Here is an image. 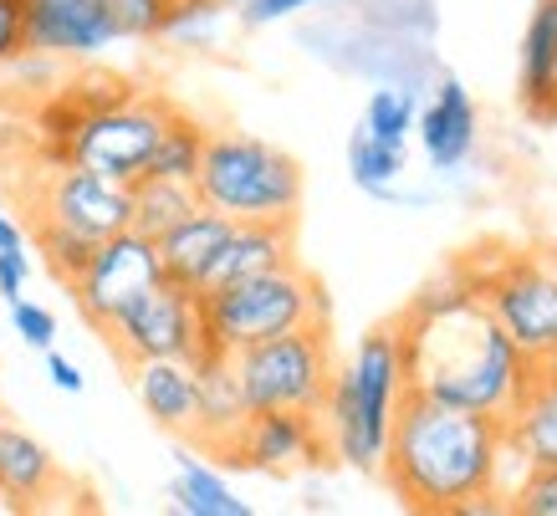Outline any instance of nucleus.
Instances as JSON below:
<instances>
[{
	"label": "nucleus",
	"mask_w": 557,
	"mask_h": 516,
	"mask_svg": "<svg viewBox=\"0 0 557 516\" xmlns=\"http://www.w3.org/2000/svg\"><path fill=\"white\" fill-rule=\"evenodd\" d=\"M170 16V0H108V21L119 41H159Z\"/></svg>",
	"instance_id": "c85d7f7f"
},
{
	"label": "nucleus",
	"mask_w": 557,
	"mask_h": 516,
	"mask_svg": "<svg viewBox=\"0 0 557 516\" xmlns=\"http://www.w3.org/2000/svg\"><path fill=\"white\" fill-rule=\"evenodd\" d=\"M246 394L236 379V358L231 353L200 348L195 358V440L210 450H225L246 425Z\"/></svg>",
	"instance_id": "dca6fc26"
},
{
	"label": "nucleus",
	"mask_w": 557,
	"mask_h": 516,
	"mask_svg": "<svg viewBox=\"0 0 557 516\" xmlns=\"http://www.w3.org/2000/svg\"><path fill=\"white\" fill-rule=\"evenodd\" d=\"M62 481L57 470V455H51L32 430L21 425H0V501L11 506H36L47 501Z\"/></svg>",
	"instance_id": "412c9836"
},
{
	"label": "nucleus",
	"mask_w": 557,
	"mask_h": 516,
	"mask_svg": "<svg viewBox=\"0 0 557 516\" xmlns=\"http://www.w3.org/2000/svg\"><path fill=\"white\" fill-rule=\"evenodd\" d=\"M333 368L338 364H333V348H327V322L292 328V333L236 353V379L251 415L256 409H307V415H318Z\"/></svg>",
	"instance_id": "423d86ee"
},
{
	"label": "nucleus",
	"mask_w": 557,
	"mask_h": 516,
	"mask_svg": "<svg viewBox=\"0 0 557 516\" xmlns=\"http://www.w3.org/2000/svg\"><path fill=\"white\" fill-rule=\"evenodd\" d=\"M108 343L123 364H144V358H200V292L180 282H164L144 292L134 307H123L108 322Z\"/></svg>",
	"instance_id": "1a4fd4ad"
},
{
	"label": "nucleus",
	"mask_w": 557,
	"mask_h": 516,
	"mask_svg": "<svg viewBox=\"0 0 557 516\" xmlns=\"http://www.w3.org/2000/svg\"><path fill=\"white\" fill-rule=\"evenodd\" d=\"M174 102L153 98V93H134V98L113 102V108H98L77 123V134L67 144V164H83L102 180L134 184L144 180L149 169V153L170 123Z\"/></svg>",
	"instance_id": "6e6552de"
},
{
	"label": "nucleus",
	"mask_w": 557,
	"mask_h": 516,
	"mask_svg": "<svg viewBox=\"0 0 557 516\" xmlns=\"http://www.w3.org/2000/svg\"><path fill=\"white\" fill-rule=\"evenodd\" d=\"M231 225H236V220H225L220 210L195 205L180 225H170V231L153 241V246H159V261H164V277H170V282H180V286H189V292H200L205 271H210V261L220 256V246H225Z\"/></svg>",
	"instance_id": "a211bd4d"
},
{
	"label": "nucleus",
	"mask_w": 557,
	"mask_h": 516,
	"mask_svg": "<svg viewBox=\"0 0 557 516\" xmlns=\"http://www.w3.org/2000/svg\"><path fill=\"white\" fill-rule=\"evenodd\" d=\"M409 394V368H405V337L399 322L373 328L354 348V358L333 368L327 394H322V434H327V455L343 466L373 470L384 466V445L394 430V415Z\"/></svg>",
	"instance_id": "7ed1b4c3"
},
{
	"label": "nucleus",
	"mask_w": 557,
	"mask_h": 516,
	"mask_svg": "<svg viewBox=\"0 0 557 516\" xmlns=\"http://www.w3.org/2000/svg\"><path fill=\"white\" fill-rule=\"evenodd\" d=\"M502 460H507L502 419L405 394L379 470L405 506L460 516L471 501L502 496Z\"/></svg>",
	"instance_id": "f03ea898"
},
{
	"label": "nucleus",
	"mask_w": 557,
	"mask_h": 516,
	"mask_svg": "<svg viewBox=\"0 0 557 516\" xmlns=\"http://www.w3.org/2000/svg\"><path fill=\"white\" fill-rule=\"evenodd\" d=\"M164 282V261H159V246H153L144 231H119L98 241L92 246V261L83 267V277L67 286L72 302H77V312L108 333V322L123 312V307H134L144 292Z\"/></svg>",
	"instance_id": "9d476101"
},
{
	"label": "nucleus",
	"mask_w": 557,
	"mask_h": 516,
	"mask_svg": "<svg viewBox=\"0 0 557 516\" xmlns=\"http://www.w3.org/2000/svg\"><path fill=\"white\" fill-rule=\"evenodd\" d=\"M128 195H134V216H128V225H134V231H144L149 241H159L170 225H180V220L200 205L195 184L153 180V174H144V180L128 184Z\"/></svg>",
	"instance_id": "5701e85b"
},
{
	"label": "nucleus",
	"mask_w": 557,
	"mask_h": 516,
	"mask_svg": "<svg viewBox=\"0 0 557 516\" xmlns=\"http://www.w3.org/2000/svg\"><path fill=\"white\" fill-rule=\"evenodd\" d=\"M21 246H26V231L11 216H0V250H21Z\"/></svg>",
	"instance_id": "c9c22d12"
},
{
	"label": "nucleus",
	"mask_w": 557,
	"mask_h": 516,
	"mask_svg": "<svg viewBox=\"0 0 557 516\" xmlns=\"http://www.w3.org/2000/svg\"><path fill=\"white\" fill-rule=\"evenodd\" d=\"M210 5H220V11H231V5H236V11H240L246 0H210Z\"/></svg>",
	"instance_id": "e433bc0d"
},
{
	"label": "nucleus",
	"mask_w": 557,
	"mask_h": 516,
	"mask_svg": "<svg viewBox=\"0 0 557 516\" xmlns=\"http://www.w3.org/2000/svg\"><path fill=\"white\" fill-rule=\"evenodd\" d=\"M399 337H405L409 394H424L450 409L507 419L532 373L522 348L475 297V282L424 286L399 317Z\"/></svg>",
	"instance_id": "f257e3e1"
},
{
	"label": "nucleus",
	"mask_w": 557,
	"mask_h": 516,
	"mask_svg": "<svg viewBox=\"0 0 557 516\" xmlns=\"http://www.w3.org/2000/svg\"><path fill=\"white\" fill-rule=\"evenodd\" d=\"M119 41L108 21V0H26V51L47 57H98Z\"/></svg>",
	"instance_id": "ddd939ff"
},
{
	"label": "nucleus",
	"mask_w": 557,
	"mask_h": 516,
	"mask_svg": "<svg viewBox=\"0 0 557 516\" xmlns=\"http://www.w3.org/2000/svg\"><path fill=\"white\" fill-rule=\"evenodd\" d=\"M292 225L297 220H236L220 256L210 261L205 271L200 292H215V286H231V282H246V277H261V271H276L287 267L297 246H292Z\"/></svg>",
	"instance_id": "2eb2a0df"
},
{
	"label": "nucleus",
	"mask_w": 557,
	"mask_h": 516,
	"mask_svg": "<svg viewBox=\"0 0 557 516\" xmlns=\"http://www.w3.org/2000/svg\"><path fill=\"white\" fill-rule=\"evenodd\" d=\"M92 246H98V241H87V235L67 231V225H57V220H36V250L47 256V271L62 286H72L83 277V267L92 261Z\"/></svg>",
	"instance_id": "a878e982"
},
{
	"label": "nucleus",
	"mask_w": 557,
	"mask_h": 516,
	"mask_svg": "<svg viewBox=\"0 0 557 516\" xmlns=\"http://www.w3.org/2000/svg\"><path fill=\"white\" fill-rule=\"evenodd\" d=\"M553 123H557V108H553Z\"/></svg>",
	"instance_id": "4c0bfd02"
},
{
	"label": "nucleus",
	"mask_w": 557,
	"mask_h": 516,
	"mask_svg": "<svg viewBox=\"0 0 557 516\" xmlns=\"http://www.w3.org/2000/svg\"><path fill=\"white\" fill-rule=\"evenodd\" d=\"M195 195L225 220H297L302 164L256 134H210Z\"/></svg>",
	"instance_id": "39448f33"
},
{
	"label": "nucleus",
	"mask_w": 557,
	"mask_h": 516,
	"mask_svg": "<svg viewBox=\"0 0 557 516\" xmlns=\"http://www.w3.org/2000/svg\"><path fill=\"white\" fill-rule=\"evenodd\" d=\"M475 297L502 322V333L522 348L527 364L557 358V261L547 256H511L475 282Z\"/></svg>",
	"instance_id": "0eeeda50"
},
{
	"label": "nucleus",
	"mask_w": 557,
	"mask_h": 516,
	"mask_svg": "<svg viewBox=\"0 0 557 516\" xmlns=\"http://www.w3.org/2000/svg\"><path fill=\"white\" fill-rule=\"evenodd\" d=\"M32 282V261H26V246L21 250H0V297L16 302Z\"/></svg>",
	"instance_id": "72a5a7b5"
},
{
	"label": "nucleus",
	"mask_w": 557,
	"mask_h": 516,
	"mask_svg": "<svg viewBox=\"0 0 557 516\" xmlns=\"http://www.w3.org/2000/svg\"><path fill=\"white\" fill-rule=\"evenodd\" d=\"M170 501H174V512H185V516H251V501H240L225 486V476L200 466V460L180 466V476L170 481Z\"/></svg>",
	"instance_id": "b1692460"
},
{
	"label": "nucleus",
	"mask_w": 557,
	"mask_h": 516,
	"mask_svg": "<svg viewBox=\"0 0 557 516\" xmlns=\"http://www.w3.org/2000/svg\"><path fill=\"white\" fill-rule=\"evenodd\" d=\"M205 138H210V128H205L200 118H189V113L174 108L170 123H164V134H159V144H153L149 169H144V174H153V180L195 184L200 159H205Z\"/></svg>",
	"instance_id": "4be33fe9"
},
{
	"label": "nucleus",
	"mask_w": 557,
	"mask_h": 516,
	"mask_svg": "<svg viewBox=\"0 0 557 516\" xmlns=\"http://www.w3.org/2000/svg\"><path fill=\"white\" fill-rule=\"evenodd\" d=\"M414 134H420L424 159L435 169L466 164L475 149V138H481V113H475L471 93H466L456 77H445V83L435 87V98L414 113Z\"/></svg>",
	"instance_id": "f3484780"
},
{
	"label": "nucleus",
	"mask_w": 557,
	"mask_h": 516,
	"mask_svg": "<svg viewBox=\"0 0 557 516\" xmlns=\"http://www.w3.org/2000/svg\"><path fill=\"white\" fill-rule=\"evenodd\" d=\"M312 322H327V302H322V286L297 261L246 277V282L215 286V292H200V333L210 353L236 358L240 348H256L267 337L312 328Z\"/></svg>",
	"instance_id": "20e7f679"
},
{
	"label": "nucleus",
	"mask_w": 557,
	"mask_h": 516,
	"mask_svg": "<svg viewBox=\"0 0 557 516\" xmlns=\"http://www.w3.org/2000/svg\"><path fill=\"white\" fill-rule=\"evenodd\" d=\"M307 5H322V0H246V5H240V21H246V26H271V21H287V16H297V11H307Z\"/></svg>",
	"instance_id": "473e14b6"
},
{
	"label": "nucleus",
	"mask_w": 557,
	"mask_h": 516,
	"mask_svg": "<svg viewBox=\"0 0 557 516\" xmlns=\"http://www.w3.org/2000/svg\"><path fill=\"white\" fill-rule=\"evenodd\" d=\"M11 328H16V337L36 353H47L51 343H57V317H51L41 302H26V297L11 302Z\"/></svg>",
	"instance_id": "7c9ffc66"
},
{
	"label": "nucleus",
	"mask_w": 557,
	"mask_h": 516,
	"mask_svg": "<svg viewBox=\"0 0 557 516\" xmlns=\"http://www.w3.org/2000/svg\"><path fill=\"white\" fill-rule=\"evenodd\" d=\"M511 512L522 516H557V466H532L511 496Z\"/></svg>",
	"instance_id": "c756f323"
},
{
	"label": "nucleus",
	"mask_w": 557,
	"mask_h": 516,
	"mask_svg": "<svg viewBox=\"0 0 557 516\" xmlns=\"http://www.w3.org/2000/svg\"><path fill=\"white\" fill-rule=\"evenodd\" d=\"M220 455L246 470H302V466L333 460L322 419L307 415V409H256V415H246L236 440Z\"/></svg>",
	"instance_id": "f8f14e48"
},
{
	"label": "nucleus",
	"mask_w": 557,
	"mask_h": 516,
	"mask_svg": "<svg viewBox=\"0 0 557 516\" xmlns=\"http://www.w3.org/2000/svg\"><path fill=\"white\" fill-rule=\"evenodd\" d=\"M47 379H51V389H62V394H83L87 389L83 368L72 364V358H62L57 348H47Z\"/></svg>",
	"instance_id": "f704fd0d"
},
{
	"label": "nucleus",
	"mask_w": 557,
	"mask_h": 516,
	"mask_svg": "<svg viewBox=\"0 0 557 516\" xmlns=\"http://www.w3.org/2000/svg\"><path fill=\"white\" fill-rule=\"evenodd\" d=\"M26 51V0H0V67Z\"/></svg>",
	"instance_id": "2f4dec72"
},
{
	"label": "nucleus",
	"mask_w": 557,
	"mask_h": 516,
	"mask_svg": "<svg viewBox=\"0 0 557 516\" xmlns=\"http://www.w3.org/2000/svg\"><path fill=\"white\" fill-rule=\"evenodd\" d=\"M522 108L537 123H553L557 108V0H537L522 32V62H517Z\"/></svg>",
	"instance_id": "aec40b11"
},
{
	"label": "nucleus",
	"mask_w": 557,
	"mask_h": 516,
	"mask_svg": "<svg viewBox=\"0 0 557 516\" xmlns=\"http://www.w3.org/2000/svg\"><path fill=\"white\" fill-rule=\"evenodd\" d=\"M502 430H507V455H517L527 470L557 466V358L532 364L511 415L502 419Z\"/></svg>",
	"instance_id": "4468645a"
},
{
	"label": "nucleus",
	"mask_w": 557,
	"mask_h": 516,
	"mask_svg": "<svg viewBox=\"0 0 557 516\" xmlns=\"http://www.w3.org/2000/svg\"><path fill=\"white\" fill-rule=\"evenodd\" d=\"M128 216H134L128 184L102 180L83 164H57L36 195V220H57L87 241H108V235L128 231Z\"/></svg>",
	"instance_id": "9b49d317"
},
{
	"label": "nucleus",
	"mask_w": 557,
	"mask_h": 516,
	"mask_svg": "<svg viewBox=\"0 0 557 516\" xmlns=\"http://www.w3.org/2000/svg\"><path fill=\"white\" fill-rule=\"evenodd\" d=\"M348 174H354L358 189L394 200V184L405 180V144H384V138H369L358 128L354 144H348Z\"/></svg>",
	"instance_id": "393cba45"
},
{
	"label": "nucleus",
	"mask_w": 557,
	"mask_h": 516,
	"mask_svg": "<svg viewBox=\"0 0 557 516\" xmlns=\"http://www.w3.org/2000/svg\"><path fill=\"white\" fill-rule=\"evenodd\" d=\"M128 368L144 415L170 434H195V358H144Z\"/></svg>",
	"instance_id": "6ab92c4d"
},
{
	"label": "nucleus",
	"mask_w": 557,
	"mask_h": 516,
	"mask_svg": "<svg viewBox=\"0 0 557 516\" xmlns=\"http://www.w3.org/2000/svg\"><path fill=\"white\" fill-rule=\"evenodd\" d=\"M414 98L405 87H379L369 93V108H363V134L369 138H384V144H405L414 134Z\"/></svg>",
	"instance_id": "cd10ccee"
},
{
	"label": "nucleus",
	"mask_w": 557,
	"mask_h": 516,
	"mask_svg": "<svg viewBox=\"0 0 557 516\" xmlns=\"http://www.w3.org/2000/svg\"><path fill=\"white\" fill-rule=\"evenodd\" d=\"M164 41H174V47L185 51H205L215 47L220 36V5H210V0H170V16H164Z\"/></svg>",
	"instance_id": "bb28decb"
}]
</instances>
